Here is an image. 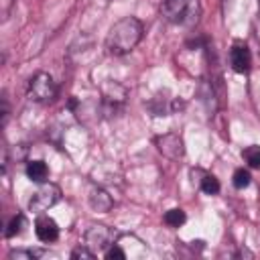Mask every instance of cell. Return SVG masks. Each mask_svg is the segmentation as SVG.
I'll list each match as a JSON object with an SVG mask.
<instances>
[{
  "mask_svg": "<svg viewBox=\"0 0 260 260\" xmlns=\"http://www.w3.org/2000/svg\"><path fill=\"white\" fill-rule=\"evenodd\" d=\"M230 63L236 73H248L252 65V55L246 45H234L230 51Z\"/></svg>",
  "mask_w": 260,
  "mask_h": 260,
  "instance_id": "52a82bcc",
  "label": "cell"
},
{
  "mask_svg": "<svg viewBox=\"0 0 260 260\" xmlns=\"http://www.w3.org/2000/svg\"><path fill=\"white\" fill-rule=\"evenodd\" d=\"M185 219H187V215H185L183 209H169V211L165 213V223H167L169 228H179V225L185 223Z\"/></svg>",
  "mask_w": 260,
  "mask_h": 260,
  "instance_id": "7c38bea8",
  "label": "cell"
},
{
  "mask_svg": "<svg viewBox=\"0 0 260 260\" xmlns=\"http://www.w3.org/2000/svg\"><path fill=\"white\" fill-rule=\"evenodd\" d=\"M154 144H156L158 152H162V154H165L167 158H171V160L183 158V154H185V142H183V138H181L179 134H175V132H169V134L158 136V138L154 140Z\"/></svg>",
  "mask_w": 260,
  "mask_h": 260,
  "instance_id": "8992f818",
  "label": "cell"
},
{
  "mask_svg": "<svg viewBox=\"0 0 260 260\" xmlns=\"http://www.w3.org/2000/svg\"><path fill=\"white\" fill-rule=\"evenodd\" d=\"M35 234L41 242L49 244V242H55L59 238V228L55 223V219H51L49 215H41L37 221H35Z\"/></svg>",
  "mask_w": 260,
  "mask_h": 260,
  "instance_id": "9c48e42d",
  "label": "cell"
},
{
  "mask_svg": "<svg viewBox=\"0 0 260 260\" xmlns=\"http://www.w3.org/2000/svg\"><path fill=\"white\" fill-rule=\"evenodd\" d=\"M43 254H45L43 250H12L8 254V260H35Z\"/></svg>",
  "mask_w": 260,
  "mask_h": 260,
  "instance_id": "9a60e30c",
  "label": "cell"
},
{
  "mask_svg": "<svg viewBox=\"0 0 260 260\" xmlns=\"http://www.w3.org/2000/svg\"><path fill=\"white\" fill-rule=\"evenodd\" d=\"M238 256H248V258H252L254 254H252V252H248V250H240V252H238Z\"/></svg>",
  "mask_w": 260,
  "mask_h": 260,
  "instance_id": "d6986e66",
  "label": "cell"
},
{
  "mask_svg": "<svg viewBox=\"0 0 260 260\" xmlns=\"http://www.w3.org/2000/svg\"><path fill=\"white\" fill-rule=\"evenodd\" d=\"M61 199V189L59 185L51 183V181H43L39 183V189L30 195L28 199V209L35 213H43L47 209H51L57 201Z\"/></svg>",
  "mask_w": 260,
  "mask_h": 260,
  "instance_id": "277c9868",
  "label": "cell"
},
{
  "mask_svg": "<svg viewBox=\"0 0 260 260\" xmlns=\"http://www.w3.org/2000/svg\"><path fill=\"white\" fill-rule=\"evenodd\" d=\"M160 14L173 24H189L197 20V4L193 0H162Z\"/></svg>",
  "mask_w": 260,
  "mask_h": 260,
  "instance_id": "7a4b0ae2",
  "label": "cell"
},
{
  "mask_svg": "<svg viewBox=\"0 0 260 260\" xmlns=\"http://www.w3.org/2000/svg\"><path fill=\"white\" fill-rule=\"evenodd\" d=\"M250 173L246 171V169H236V173H234V177H232V183H234V187L236 189H244V187H248L250 185Z\"/></svg>",
  "mask_w": 260,
  "mask_h": 260,
  "instance_id": "2e32d148",
  "label": "cell"
},
{
  "mask_svg": "<svg viewBox=\"0 0 260 260\" xmlns=\"http://www.w3.org/2000/svg\"><path fill=\"white\" fill-rule=\"evenodd\" d=\"M142 32H144V26L136 16H124L112 24L106 37V51L116 57L128 55L140 43Z\"/></svg>",
  "mask_w": 260,
  "mask_h": 260,
  "instance_id": "6da1fadb",
  "label": "cell"
},
{
  "mask_svg": "<svg viewBox=\"0 0 260 260\" xmlns=\"http://www.w3.org/2000/svg\"><path fill=\"white\" fill-rule=\"evenodd\" d=\"M116 236L118 234L112 228H108L104 223H93V225L87 228V232L83 236V242L93 252H102V250L106 252L112 244H116Z\"/></svg>",
  "mask_w": 260,
  "mask_h": 260,
  "instance_id": "5b68a950",
  "label": "cell"
},
{
  "mask_svg": "<svg viewBox=\"0 0 260 260\" xmlns=\"http://www.w3.org/2000/svg\"><path fill=\"white\" fill-rule=\"evenodd\" d=\"M59 87L47 71H39L28 79V95L39 104H51L57 100Z\"/></svg>",
  "mask_w": 260,
  "mask_h": 260,
  "instance_id": "3957f363",
  "label": "cell"
},
{
  "mask_svg": "<svg viewBox=\"0 0 260 260\" xmlns=\"http://www.w3.org/2000/svg\"><path fill=\"white\" fill-rule=\"evenodd\" d=\"M201 191L207 195H217L219 193V181L213 175H203L201 179Z\"/></svg>",
  "mask_w": 260,
  "mask_h": 260,
  "instance_id": "4fadbf2b",
  "label": "cell"
},
{
  "mask_svg": "<svg viewBox=\"0 0 260 260\" xmlns=\"http://www.w3.org/2000/svg\"><path fill=\"white\" fill-rule=\"evenodd\" d=\"M26 177L35 183H43L49 177V167L45 165V160H30L26 165Z\"/></svg>",
  "mask_w": 260,
  "mask_h": 260,
  "instance_id": "30bf717a",
  "label": "cell"
},
{
  "mask_svg": "<svg viewBox=\"0 0 260 260\" xmlns=\"http://www.w3.org/2000/svg\"><path fill=\"white\" fill-rule=\"evenodd\" d=\"M104 256H106L108 260H124V258H126V252H124L118 244H112V246L104 252Z\"/></svg>",
  "mask_w": 260,
  "mask_h": 260,
  "instance_id": "ac0fdd59",
  "label": "cell"
},
{
  "mask_svg": "<svg viewBox=\"0 0 260 260\" xmlns=\"http://www.w3.org/2000/svg\"><path fill=\"white\" fill-rule=\"evenodd\" d=\"M71 258H73V260H79V258H87V260H91V258H95V252L89 250V248L83 244V246H77V248L71 250Z\"/></svg>",
  "mask_w": 260,
  "mask_h": 260,
  "instance_id": "e0dca14e",
  "label": "cell"
},
{
  "mask_svg": "<svg viewBox=\"0 0 260 260\" xmlns=\"http://www.w3.org/2000/svg\"><path fill=\"white\" fill-rule=\"evenodd\" d=\"M87 203H89V207H91L93 211H98V213H108V211L114 207L112 195H110L106 189H102V187H93V189L89 191Z\"/></svg>",
  "mask_w": 260,
  "mask_h": 260,
  "instance_id": "ba28073f",
  "label": "cell"
},
{
  "mask_svg": "<svg viewBox=\"0 0 260 260\" xmlns=\"http://www.w3.org/2000/svg\"><path fill=\"white\" fill-rule=\"evenodd\" d=\"M242 156H244V160L248 162L250 169H260V146L252 144V146L244 148L242 150Z\"/></svg>",
  "mask_w": 260,
  "mask_h": 260,
  "instance_id": "8fae6325",
  "label": "cell"
},
{
  "mask_svg": "<svg viewBox=\"0 0 260 260\" xmlns=\"http://www.w3.org/2000/svg\"><path fill=\"white\" fill-rule=\"evenodd\" d=\"M22 228H24V215H22V213H16V215L10 219L8 228H6V238L18 236V234L22 232Z\"/></svg>",
  "mask_w": 260,
  "mask_h": 260,
  "instance_id": "5bb4252c",
  "label": "cell"
}]
</instances>
